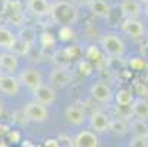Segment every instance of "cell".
<instances>
[{
	"mask_svg": "<svg viewBox=\"0 0 148 147\" xmlns=\"http://www.w3.org/2000/svg\"><path fill=\"white\" fill-rule=\"evenodd\" d=\"M129 131L132 133L134 137L138 138H148V122L142 119H134L129 124Z\"/></svg>",
	"mask_w": 148,
	"mask_h": 147,
	"instance_id": "ac0fdd59",
	"label": "cell"
},
{
	"mask_svg": "<svg viewBox=\"0 0 148 147\" xmlns=\"http://www.w3.org/2000/svg\"><path fill=\"white\" fill-rule=\"evenodd\" d=\"M71 2L76 6H90V3L92 0H71Z\"/></svg>",
	"mask_w": 148,
	"mask_h": 147,
	"instance_id": "4316f807",
	"label": "cell"
},
{
	"mask_svg": "<svg viewBox=\"0 0 148 147\" xmlns=\"http://www.w3.org/2000/svg\"><path fill=\"white\" fill-rule=\"evenodd\" d=\"M132 115L136 116L138 119L148 121V100L147 99H136L134 100L132 106H131Z\"/></svg>",
	"mask_w": 148,
	"mask_h": 147,
	"instance_id": "e0dca14e",
	"label": "cell"
},
{
	"mask_svg": "<svg viewBox=\"0 0 148 147\" xmlns=\"http://www.w3.org/2000/svg\"><path fill=\"white\" fill-rule=\"evenodd\" d=\"M90 125L95 133L110 131V118L101 110H95L90 115Z\"/></svg>",
	"mask_w": 148,
	"mask_h": 147,
	"instance_id": "9c48e42d",
	"label": "cell"
},
{
	"mask_svg": "<svg viewBox=\"0 0 148 147\" xmlns=\"http://www.w3.org/2000/svg\"><path fill=\"white\" fill-rule=\"evenodd\" d=\"M10 131H9V127L8 125H5V124H0V137H3V135H6V134H9Z\"/></svg>",
	"mask_w": 148,
	"mask_h": 147,
	"instance_id": "83f0119b",
	"label": "cell"
},
{
	"mask_svg": "<svg viewBox=\"0 0 148 147\" xmlns=\"http://www.w3.org/2000/svg\"><path fill=\"white\" fill-rule=\"evenodd\" d=\"M21 81L18 77L12 74H2L0 75V91L6 96H16L21 90Z\"/></svg>",
	"mask_w": 148,
	"mask_h": 147,
	"instance_id": "8992f818",
	"label": "cell"
},
{
	"mask_svg": "<svg viewBox=\"0 0 148 147\" xmlns=\"http://www.w3.org/2000/svg\"><path fill=\"white\" fill-rule=\"evenodd\" d=\"M90 93H91V97L98 103H110L114 99L112 87L109 86V84H106L104 81L94 82L91 86V88H90Z\"/></svg>",
	"mask_w": 148,
	"mask_h": 147,
	"instance_id": "277c9868",
	"label": "cell"
},
{
	"mask_svg": "<svg viewBox=\"0 0 148 147\" xmlns=\"http://www.w3.org/2000/svg\"><path fill=\"white\" fill-rule=\"evenodd\" d=\"M29 49H31L29 44H27L25 41H22V40L16 38L15 44H13V47H12L10 50H12L15 55H18V56H22V55H27V53L29 52Z\"/></svg>",
	"mask_w": 148,
	"mask_h": 147,
	"instance_id": "603a6c76",
	"label": "cell"
},
{
	"mask_svg": "<svg viewBox=\"0 0 148 147\" xmlns=\"http://www.w3.org/2000/svg\"><path fill=\"white\" fill-rule=\"evenodd\" d=\"M44 147H60V143L57 140H54V138H50V140H47L44 143Z\"/></svg>",
	"mask_w": 148,
	"mask_h": 147,
	"instance_id": "484cf974",
	"label": "cell"
},
{
	"mask_svg": "<svg viewBox=\"0 0 148 147\" xmlns=\"http://www.w3.org/2000/svg\"><path fill=\"white\" fill-rule=\"evenodd\" d=\"M65 115H66L68 122L72 124V125H76V127L82 125L84 122H85V119H87V115H85V112H84V109L79 108V106H76V104H72V106H69V108L66 109Z\"/></svg>",
	"mask_w": 148,
	"mask_h": 147,
	"instance_id": "5bb4252c",
	"label": "cell"
},
{
	"mask_svg": "<svg viewBox=\"0 0 148 147\" xmlns=\"http://www.w3.org/2000/svg\"><path fill=\"white\" fill-rule=\"evenodd\" d=\"M147 140H148V138H147Z\"/></svg>",
	"mask_w": 148,
	"mask_h": 147,
	"instance_id": "836d02e7",
	"label": "cell"
},
{
	"mask_svg": "<svg viewBox=\"0 0 148 147\" xmlns=\"http://www.w3.org/2000/svg\"><path fill=\"white\" fill-rule=\"evenodd\" d=\"M18 66H19L18 55H15L12 50L0 53V69L2 71H6V72L12 74L18 69Z\"/></svg>",
	"mask_w": 148,
	"mask_h": 147,
	"instance_id": "4fadbf2b",
	"label": "cell"
},
{
	"mask_svg": "<svg viewBox=\"0 0 148 147\" xmlns=\"http://www.w3.org/2000/svg\"><path fill=\"white\" fill-rule=\"evenodd\" d=\"M35 35H37V34H35L34 28L29 27V25H25V27L21 28V31H19V34H18V38L22 40V41H25L27 44L32 46V44L35 43V38H37Z\"/></svg>",
	"mask_w": 148,
	"mask_h": 147,
	"instance_id": "7402d4cb",
	"label": "cell"
},
{
	"mask_svg": "<svg viewBox=\"0 0 148 147\" xmlns=\"http://www.w3.org/2000/svg\"><path fill=\"white\" fill-rule=\"evenodd\" d=\"M50 15L54 22L60 27H72L73 24H76L79 18L78 8L71 0H57L51 6Z\"/></svg>",
	"mask_w": 148,
	"mask_h": 147,
	"instance_id": "6da1fadb",
	"label": "cell"
},
{
	"mask_svg": "<svg viewBox=\"0 0 148 147\" xmlns=\"http://www.w3.org/2000/svg\"><path fill=\"white\" fill-rule=\"evenodd\" d=\"M147 147H148V146H147Z\"/></svg>",
	"mask_w": 148,
	"mask_h": 147,
	"instance_id": "e575fe53",
	"label": "cell"
},
{
	"mask_svg": "<svg viewBox=\"0 0 148 147\" xmlns=\"http://www.w3.org/2000/svg\"><path fill=\"white\" fill-rule=\"evenodd\" d=\"M114 100L117 103V106H132L134 103V93L128 88H120L114 94Z\"/></svg>",
	"mask_w": 148,
	"mask_h": 147,
	"instance_id": "ffe728a7",
	"label": "cell"
},
{
	"mask_svg": "<svg viewBox=\"0 0 148 147\" xmlns=\"http://www.w3.org/2000/svg\"><path fill=\"white\" fill-rule=\"evenodd\" d=\"M122 31L134 40H141L145 34L144 24L139 19H131V18H125V21L122 22Z\"/></svg>",
	"mask_w": 148,
	"mask_h": 147,
	"instance_id": "52a82bcc",
	"label": "cell"
},
{
	"mask_svg": "<svg viewBox=\"0 0 148 147\" xmlns=\"http://www.w3.org/2000/svg\"><path fill=\"white\" fill-rule=\"evenodd\" d=\"M16 35L8 28V27H3V25H0V47L2 49H8L10 50L15 44V41H16Z\"/></svg>",
	"mask_w": 148,
	"mask_h": 147,
	"instance_id": "d6986e66",
	"label": "cell"
},
{
	"mask_svg": "<svg viewBox=\"0 0 148 147\" xmlns=\"http://www.w3.org/2000/svg\"><path fill=\"white\" fill-rule=\"evenodd\" d=\"M138 2H139L141 5H144V6H147V5H148V0H138Z\"/></svg>",
	"mask_w": 148,
	"mask_h": 147,
	"instance_id": "f1b7e54d",
	"label": "cell"
},
{
	"mask_svg": "<svg viewBox=\"0 0 148 147\" xmlns=\"http://www.w3.org/2000/svg\"><path fill=\"white\" fill-rule=\"evenodd\" d=\"M120 10L125 18L138 19L142 13V5L138 0H122L120 2Z\"/></svg>",
	"mask_w": 148,
	"mask_h": 147,
	"instance_id": "8fae6325",
	"label": "cell"
},
{
	"mask_svg": "<svg viewBox=\"0 0 148 147\" xmlns=\"http://www.w3.org/2000/svg\"><path fill=\"white\" fill-rule=\"evenodd\" d=\"M100 140L92 131H81L73 138V147H98Z\"/></svg>",
	"mask_w": 148,
	"mask_h": 147,
	"instance_id": "7c38bea8",
	"label": "cell"
},
{
	"mask_svg": "<svg viewBox=\"0 0 148 147\" xmlns=\"http://www.w3.org/2000/svg\"><path fill=\"white\" fill-rule=\"evenodd\" d=\"M24 113H25V118L28 121L35 122V124H41V122L47 121V118H49V110L46 108V104L40 103L37 100L29 101V103L25 104Z\"/></svg>",
	"mask_w": 148,
	"mask_h": 147,
	"instance_id": "3957f363",
	"label": "cell"
},
{
	"mask_svg": "<svg viewBox=\"0 0 148 147\" xmlns=\"http://www.w3.org/2000/svg\"><path fill=\"white\" fill-rule=\"evenodd\" d=\"M32 93H34V100L46 104V106L51 104L56 100V97H57V93H56L54 87L46 86V84H41L40 87H37L35 90H32Z\"/></svg>",
	"mask_w": 148,
	"mask_h": 147,
	"instance_id": "30bf717a",
	"label": "cell"
},
{
	"mask_svg": "<svg viewBox=\"0 0 148 147\" xmlns=\"http://www.w3.org/2000/svg\"><path fill=\"white\" fill-rule=\"evenodd\" d=\"M0 75H2V69H0Z\"/></svg>",
	"mask_w": 148,
	"mask_h": 147,
	"instance_id": "1f68e13d",
	"label": "cell"
},
{
	"mask_svg": "<svg viewBox=\"0 0 148 147\" xmlns=\"http://www.w3.org/2000/svg\"><path fill=\"white\" fill-rule=\"evenodd\" d=\"M90 12L94 15V16H98V18H106L110 15V5L107 3V0H92L90 3Z\"/></svg>",
	"mask_w": 148,
	"mask_h": 147,
	"instance_id": "2e32d148",
	"label": "cell"
},
{
	"mask_svg": "<svg viewBox=\"0 0 148 147\" xmlns=\"http://www.w3.org/2000/svg\"><path fill=\"white\" fill-rule=\"evenodd\" d=\"M72 81V74L69 69L66 68H54L50 74V86L54 87V88H63V87H66L69 86Z\"/></svg>",
	"mask_w": 148,
	"mask_h": 147,
	"instance_id": "ba28073f",
	"label": "cell"
},
{
	"mask_svg": "<svg viewBox=\"0 0 148 147\" xmlns=\"http://www.w3.org/2000/svg\"><path fill=\"white\" fill-rule=\"evenodd\" d=\"M147 35H148V31H147Z\"/></svg>",
	"mask_w": 148,
	"mask_h": 147,
	"instance_id": "d6a6232c",
	"label": "cell"
},
{
	"mask_svg": "<svg viewBox=\"0 0 148 147\" xmlns=\"http://www.w3.org/2000/svg\"><path fill=\"white\" fill-rule=\"evenodd\" d=\"M2 113H3V103L0 101V115H2Z\"/></svg>",
	"mask_w": 148,
	"mask_h": 147,
	"instance_id": "4dcf8cb0",
	"label": "cell"
},
{
	"mask_svg": "<svg viewBox=\"0 0 148 147\" xmlns=\"http://www.w3.org/2000/svg\"><path fill=\"white\" fill-rule=\"evenodd\" d=\"M27 8L35 16L49 15L51 10V6L49 5L47 0H27Z\"/></svg>",
	"mask_w": 148,
	"mask_h": 147,
	"instance_id": "9a60e30c",
	"label": "cell"
},
{
	"mask_svg": "<svg viewBox=\"0 0 148 147\" xmlns=\"http://www.w3.org/2000/svg\"><path fill=\"white\" fill-rule=\"evenodd\" d=\"M129 65H131L132 69H142V68L145 66V62H144L141 57H134V59H131Z\"/></svg>",
	"mask_w": 148,
	"mask_h": 147,
	"instance_id": "cb8c5ba5",
	"label": "cell"
},
{
	"mask_svg": "<svg viewBox=\"0 0 148 147\" xmlns=\"http://www.w3.org/2000/svg\"><path fill=\"white\" fill-rule=\"evenodd\" d=\"M19 81L22 86L28 87L29 90H35L43 84V75L37 68H25L19 74Z\"/></svg>",
	"mask_w": 148,
	"mask_h": 147,
	"instance_id": "5b68a950",
	"label": "cell"
},
{
	"mask_svg": "<svg viewBox=\"0 0 148 147\" xmlns=\"http://www.w3.org/2000/svg\"><path fill=\"white\" fill-rule=\"evenodd\" d=\"M144 13H145V16L148 18V5H147V6L144 8Z\"/></svg>",
	"mask_w": 148,
	"mask_h": 147,
	"instance_id": "f546056e",
	"label": "cell"
},
{
	"mask_svg": "<svg viewBox=\"0 0 148 147\" xmlns=\"http://www.w3.org/2000/svg\"><path fill=\"white\" fill-rule=\"evenodd\" d=\"M100 46H101V49L106 55H109L112 57H122L125 55V50H126L123 40L119 35L112 34V32L101 37Z\"/></svg>",
	"mask_w": 148,
	"mask_h": 147,
	"instance_id": "7a4b0ae2",
	"label": "cell"
},
{
	"mask_svg": "<svg viewBox=\"0 0 148 147\" xmlns=\"http://www.w3.org/2000/svg\"><path fill=\"white\" fill-rule=\"evenodd\" d=\"M147 146H148V140L147 138H138V137H135L132 140V144H131V147H147Z\"/></svg>",
	"mask_w": 148,
	"mask_h": 147,
	"instance_id": "d4e9b609",
	"label": "cell"
},
{
	"mask_svg": "<svg viewBox=\"0 0 148 147\" xmlns=\"http://www.w3.org/2000/svg\"><path fill=\"white\" fill-rule=\"evenodd\" d=\"M110 131L114 133L116 135H125L129 131V125L126 124V121L122 119V118L110 119Z\"/></svg>",
	"mask_w": 148,
	"mask_h": 147,
	"instance_id": "44dd1931",
	"label": "cell"
}]
</instances>
